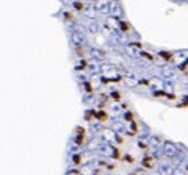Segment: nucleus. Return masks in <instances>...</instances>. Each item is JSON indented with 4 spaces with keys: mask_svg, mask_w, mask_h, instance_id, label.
<instances>
[{
    "mask_svg": "<svg viewBox=\"0 0 188 175\" xmlns=\"http://www.w3.org/2000/svg\"><path fill=\"white\" fill-rule=\"evenodd\" d=\"M160 55H162V56L165 58V60H168V61H169L171 58H172V55H171V53H168V52H162Z\"/></svg>",
    "mask_w": 188,
    "mask_h": 175,
    "instance_id": "1",
    "label": "nucleus"
},
{
    "mask_svg": "<svg viewBox=\"0 0 188 175\" xmlns=\"http://www.w3.org/2000/svg\"><path fill=\"white\" fill-rule=\"evenodd\" d=\"M143 164H144V166H147V167H151V166H152V159H151V158L143 159Z\"/></svg>",
    "mask_w": 188,
    "mask_h": 175,
    "instance_id": "2",
    "label": "nucleus"
},
{
    "mask_svg": "<svg viewBox=\"0 0 188 175\" xmlns=\"http://www.w3.org/2000/svg\"><path fill=\"white\" fill-rule=\"evenodd\" d=\"M75 8H77V10H82V8H83V6H82V5H80V3L77 2V3H75Z\"/></svg>",
    "mask_w": 188,
    "mask_h": 175,
    "instance_id": "3",
    "label": "nucleus"
}]
</instances>
